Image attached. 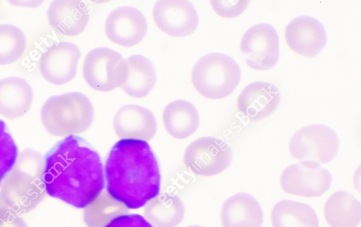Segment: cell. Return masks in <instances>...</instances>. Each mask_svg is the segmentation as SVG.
I'll return each instance as SVG.
<instances>
[{"mask_svg": "<svg viewBox=\"0 0 361 227\" xmlns=\"http://www.w3.org/2000/svg\"><path fill=\"white\" fill-rule=\"evenodd\" d=\"M104 174L107 193L128 209L141 208L159 194V163L145 141H117L106 160Z\"/></svg>", "mask_w": 361, "mask_h": 227, "instance_id": "cell-2", "label": "cell"}, {"mask_svg": "<svg viewBox=\"0 0 361 227\" xmlns=\"http://www.w3.org/2000/svg\"><path fill=\"white\" fill-rule=\"evenodd\" d=\"M324 215L330 227H357L361 220V205L351 193L337 190L326 200Z\"/></svg>", "mask_w": 361, "mask_h": 227, "instance_id": "cell-21", "label": "cell"}, {"mask_svg": "<svg viewBox=\"0 0 361 227\" xmlns=\"http://www.w3.org/2000/svg\"><path fill=\"white\" fill-rule=\"evenodd\" d=\"M273 227H319L318 216L314 209L305 203L290 200L278 202L272 208Z\"/></svg>", "mask_w": 361, "mask_h": 227, "instance_id": "cell-24", "label": "cell"}, {"mask_svg": "<svg viewBox=\"0 0 361 227\" xmlns=\"http://www.w3.org/2000/svg\"><path fill=\"white\" fill-rule=\"evenodd\" d=\"M16 161L4 179L1 198L16 213H25L36 207L44 197L43 161L32 150L21 153Z\"/></svg>", "mask_w": 361, "mask_h": 227, "instance_id": "cell-3", "label": "cell"}, {"mask_svg": "<svg viewBox=\"0 0 361 227\" xmlns=\"http://www.w3.org/2000/svg\"><path fill=\"white\" fill-rule=\"evenodd\" d=\"M80 56V50L73 43L59 41L54 44L41 55L39 72L51 84H66L75 77Z\"/></svg>", "mask_w": 361, "mask_h": 227, "instance_id": "cell-11", "label": "cell"}, {"mask_svg": "<svg viewBox=\"0 0 361 227\" xmlns=\"http://www.w3.org/2000/svg\"><path fill=\"white\" fill-rule=\"evenodd\" d=\"M187 227H202V226L195 225V226H187Z\"/></svg>", "mask_w": 361, "mask_h": 227, "instance_id": "cell-31", "label": "cell"}, {"mask_svg": "<svg viewBox=\"0 0 361 227\" xmlns=\"http://www.w3.org/2000/svg\"><path fill=\"white\" fill-rule=\"evenodd\" d=\"M248 3L247 0L210 1L213 10L224 18H233L240 15L247 8Z\"/></svg>", "mask_w": 361, "mask_h": 227, "instance_id": "cell-28", "label": "cell"}, {"mask_svg": "<svg viewBox=\"0 0 361 227\" xmlns=\"http://www.w3.org/2000/svg\"><path fill=\"white\" fill-rule=\"evenodd\" d=\"M285 39L292 51L311 58L324 48L327 36L320 21L310 15H301L286 25Z\"/></svg>", "mask_w": 361, "mask_h": 227, "instance_id": "cell-14", "label": "cell"}, {"mask_svg": "<svg viewBox=\"0 0 361 227\" xmlns=\"http://www.w3.org/2000/svg\"><path fill=\"white\" fill-rule=\"evenodd\" d=\"M332 176L319 162L302 160L286 167L280 176L284 192L305 197H319L330 188Z\"/></svg>", "mask_w": 361, "mask_h": 227, "instance_id": "cell-9", "label": "cell"}, {"mask_svg": "<svg viewBox=\"0 0 361 227\" xmlns=\"http://www.w3.org/2000/svg\"><path fill=\"white\" fill-rule=\"evenodd\" d=\"M232 150L221 138L205 136L192 141L185 149L183 161L195 175L210 176L221 173L231 164Z\"/></svg>", "mask_w": 361, "mask_h": 227, "instance_id": "cell-8", "label": "cell"}, {"mask_svg": "<svg viewBox=\"0 0 361 227\" xmlns=\"http://www.w3.org/2000/svg\"><path fill=\"white\" fill-rule=\"evenodd\" d=\"M240 49L250 68L262 71L271 70L279 58L278 33L269 23L252 26L243 34Z\"/></svg>", "mask_w": 361, "mask_h": 227, "instance_id": "cell-10", "label": "cell"}, {"mask_svg": "<svg viewBox=\"0 0 361 227\" xmlns=\"http://www.w3.org/2000/svg\"><path fill=\"white\" fill-rule=\"evenodd\" d=\"M33 100V91L23 78L10 77L0 79V115L15 119L24 115Z\"/></svg>", "mask_w": 361, "mask_h": 227, "instance_id": "cell-19", "label": "cell"}, {"mask_svg": "<svg viewBox=\"0 0 361 227\" xmlns=\"http://www.w3.org/2000/svg\"><path fill=\"white\" fill-rule=\"evenodd\" d=\"M238 64L229 56L212 53L194 65L191 79L195 90L209 99H221L231 94L240 81Z\"/></svg>", "mask_w": 361, "mask_h": 227, "instance_id": "cell-5", "label": "cell"}, {"mask_svg": "<svg viewBox=\"0 0 361 227\" xmlns=\"http://www.w3.org/2000/svg\"><path fill=\"white\" fill-rule=\"evenodd\" d=\"M104 227H154L147 220L138 214H126L112 219Z\"/></svg>", "mask_w": 361, "mask_h": 227, "instance_id": "cell-29", "label": "cell"}, {"mask_svg": "<svg viewBox=\"0 0 361 227\" xmlns=\"http://www.w3.org/2000/svg\"><path fill=\"white\" fill-rule=\"evenodd\" d=\"M281 93L278 87L265 82L247 85L237 100L240 112L250 122L262 121L270 116L279 107Z\"/></svg>", "mask_w": 361, "mask_h": 227, "instance_id": "cell-15", "label": "cell"}, {"mask_svg": "<svg viewBox=\"0 0 361 227\" xmlns=\"http://www.w3.org/2000/svg\"><path fill=\"white\" fill-rule=\"evenodd\" d=\"M220 216L223 227H262L263 223L259 203L243 192L229 197L223 203Z\"/></svg>", "mask_w": 361, "mask_h": 227, "instance_id": "cell-17", "label": "cell"}, {"mask_svg": "<svg viewBox=\"0 0 361 227\" xmlns=\"http://www.w3.org/2000/svg\"><path fill=\"white\" fill-rule=\"evenodd\" d=\"M145 206V219L154 227H176L184 217V205L176 195H158Z\"/></svg>", "mask_w": 361, "mask_h": 227, "instance_id": "cell-23", "label": "cell"}, {"mask_svg": "<svg viewBox=\"0 0 361 227\" xmlns=\"http://www.w3.org/2000/svg\"><path fill=\"white\" fill-rule=\"evenodd\" d=\"M26 46V37L21 29L11 24L0 25V65L18 60Z\"/></svg>", "mask_w": 361, "mask_h": 227, "instance_id": "cell-26", "label": "cell"}, {"mask_svg": "<svg viewBox=\"0 0 361 227\" xmlns=\"http://www.w3.org/2000/svg\"><path fill=\"white\" fill-rule=\"evenodd\" d=\"M42 181L48 195L85 208L104 188L101 157L83 138L68 136L45 155Z\"/></svg>", "mask_w": 361, "mask_h": 227, "instance_id": "cell-1", "label": "cell"}, {"mask_svg": "<svg viewBox=\"0 0 361 227\" xmlns=\"http://www.w3.org/2000/svg\"><path fill=\"white\" fill-rule=\"evenodd\" d=\"M83 77L92 89L109 91L121 86L126 75V62L118 52L106 47H97L85 56Z\"/></svg>", "mask_w": 361, "mask_h": 227, "instance_id": "cell-7", "label": "cell"}, {"mask_svg": "<svg viewBox=\"0 0 361 227\" xmlns=\"http://www.w3.org/2000/svg\"><path fill=\"white\" fill-rule=\"evenodd\" d=\"M0 227H27L17 213L0 201Z\"/></svg>", "mask_w": 361, "mask_h": 227, "instance_id": "cell-30", "label": "cell"}, {"mask_svg": "<svg viewBox=\"0 0 361 227\" xmlns=\"http://www.w3.org/2000/svg\"><path fill=\"white\" fill-rule=\"evenodd\" d=\"M94 118L88 97L69 92L50 97L42 108L41 119L46 130L56 136H68L85 131Z\"/></svg>", "mask_w": 361, "mask_h": 227, "instance_id": "cell-4", "label": "cell"}, {"mask_svg": "<svg viewBox=\"0 0 361 227\" xmlns=\"http://www.w3.org/2000/svg\"><path fill=\"white\" fill-rule=\"evenodd\" d=\"M162 119L167 133L178 139L193 134L200 124L197 108L185 100H176L169 103L164 110Z\"/></svg>", "mask_w": 361, "mask_h": 227, "instance_id": "cell-22", "label": "cell"}, {"mask_svg": "<svg viewBox=\"0 0 361 227\" xmlns=\"http://www.w3.org/2000/svg\"><path fill=\"white\" fill-rule=\"evenodd\" d=\"M152 15L161 31L175 37L191 34L199 22L195 8L188 1H159L153 8Z\"/></svg>", "mask_w": 361, "mask_h": 227, "instance_id": "cell-12", "label": "cell"}, {"mask_svg": "<svg viewBox=\"0 0 361 227\" xmlns=\"http://www.w3.org/2000/svg\"><path fill=\"white\" fill-rule=\"evenodd\" d=\"M128 212V209L123 204L103 190L85 207L83 219L87 227H104L114 218Z\"/></svg>", "mask_w": 361, "mask_h": 227, "instance_id": "cell-25", "label": "cell"}, {"mask_svg": "<svg viewBox=\"0 0 361 227\" xmlns=\"http://www.w3.org/2000/svg\"><path fill=\"white\" fill-rule=\"evenodd\" d=\"M49 25L64 36H75L85 29L90 14L80 1H54L47 10Z\"/></svg>", "mask_w": 361, "mask_h": 227, "instance_id": "cell-18", "label": "cell"}, {"mask_svg": "<svg viewBox=\"0 0 361 227\" xmlns=\"http://www.w3.org/2000/svg\"><path fill=\"white\" fill-rule=\"evenodd\" d=\"M339 147V137L332 129L314 124L302 127L292 136L288 150L296 160L326 164L336 157Z\"/></svg>", "mask_w": 361, "mask_h": 227, "instance_id": "cell-6", "label": "cell"}, {"mask_svg": "<svg viewBox=\"0 0 361 227\" xmlns=\"http://www.w3.org/2000/svg\"><path fill=\"white\" fill-rule=\"evenodd\" d=\"M104 30L112 42L124 47L140 43L147 32V23L137 8L124 6L113 10L106 19Z\"/></svg>", "mask_w": 361, "mask_h": 227, "instance_id": "cell-13", "label": "cell"}, {"mask_svg": "<svg viewBox=\"0 0 361 227\" xmlns=\"http://www.w3.org/2000/svg\"><path fill=\"white\" fill-rule=\"evenodd\" d=\"M18 147L6 123L0 119V184L14 167Z\"/></svg>", "mask_w": 361, "mask_h": 227, "instance_id": "cell-27", "label": "cell"}, {"mask_svg": "<svg viewBox=\"0 0 361 227\" xmlns=\"http://www.w3.org/2000/svg\"><path fill=\"white\" fill-rule=\"evenodd\" d=\"M125 62L126 75L121 89L133 98L145 97L157 82L156 71L152 62L142 55L130 56Z\"/></svg>", "mask_w": 361, "mask_h": 227, "instance_id": "cell-20", "label": "cell"}, {"mask_svg": "<svg viewBox=\"0 0 361 227\" xmlns=\"http://www.w3.org/2000/svg\"><path fill=\"white\" fill-rule=\"evenodd\" d=\"M113 126L121 138L148 141L156 134L157 124L153 113L137 105L121 107L115 114Z\"/></svg>", "mask_w": 361, "mask_h": 227, "instance_id": "cell-16", "label": "cell"}]
</instances>
